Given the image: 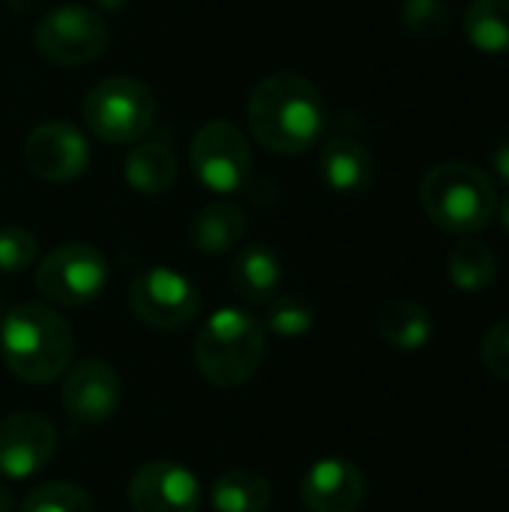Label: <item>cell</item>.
Returning a JSON list of instances; mask_svg holds the SVG:
<instances>
[{
  "label": "cell",
  "mask_w": 509,
  "mask_h": 512,
  "mask_svg": "<svg viewBox=\"0 0 509 512\" xmlns=\"http://www.w3.org/2000/svg\"><path fill=\"white\" fill-rule=\"evenodd\" d=\"M252 138L282 156L306 153L324 132L327 108L321 90L297 72H273L255 84L246 102Z\"/></svg>",
  "instance_id": "obj_1"
},
{
  "label": "cell",
  "mask_w": 509,
  "mask_h": 512,
  "mask_svg": "<svg viewBox=\"0 0 509 512\" xmlns=\"http://www.w3.org/2000/svg\"><path fill=\"white\" fill-rule=\"evenodd\" d=\"M75 333L69 321L42 303H18L0 318V357L27 384H51L72 366Z\"/></svg>",
  "instance_id": "obj_2"
},
{
  "label": "cell",
  "mask_w": 509,
  "mask_h": 512,
  "mask_svg": "<svg viewBox=\"0 0 509 512\" xmlns=\"http://www.w3.org/2000/svg\"><path fill=\"white\" fill-rule=\"evenodd\" d=\"M267 354L264 324L237 306L213 312L195 336V366L204 381L222 390L249 384Z\"/></svg>",
  "instance_id": "obj_3"
},
{
  "label": "cell",
  "mask_w": 509,
  "mask_h": 512,
  "mask_svg": "<svg viewBox=\"0 0 509 512\" xmlns=\"http://www.w3.org/2000/svg\"><path fill=\"white\" fill-rule=\"evenodd\" d=\"M420 204L441 231L471 237L495 219L498 189L483 168L453 159L426 171L420 180Z\"/></svg>",
  "instance_id": "obj_4"
},
{
  "label": "cell",
  "mask_w": 509,
  "mask_h": 512,
  "mask_svg": "<svg viewBox=\"0 0 509 512\" xmlns=\"http://www.w3.org/2000/svg\"><path fill=\"white\" fill-rule=\"evenodd\" d=\"M84 126L102 144L120 147L147 138L156 120L153 90L132 75H111L93 84L81 102Z\"/></svg>",
  "instance_id": "obj_5"
},
{
  "label": "cell",
  "mask_w": 509,
  "mask_h": 512,
  "mask_svg": "<svg viewBox=\"0 0 509 512\" xmlns=\"http://www.w3.org/2000/svg\"><path fill=\"white\" fill-rule=\"evenodd\" d=\"M108 285V261L87 243H63L51 249L36 267V291L60 309H78Z\"/></svg>",
  "instance_id": "obj_6"
},
{
  "label": "cell",
  "mask_w": 509,
  "mask_h": 512,
  "mask_svg": "<svg viewBox=\"0 0 509 512\" xmlns=\"http://www.w3.org/2000/svg\"><path fill=\"white\" fill-rule=\"evenodd\" d=\"M189 165L204 189L216 195H234L249 183V171H252L249 138L231 120H210L195 132L189 144Z\"/></svg>",
  "instance_id": "obj_7"
},
{
  "label": "cell",
  "mask_w": 509,
  "mask_h": 512,
  "mask_svg": "<svg viewBox=\"0 0 509 512\" xmlns=\"http://www.w3.org/2000/svg\"><path fill=\"white\" fill-rule=\"evenodd\" d=\"M33 48L54 66H84L108 48V27L87 6H57L33 24Z\"/></svg>",
  "instance_id": "obj_8"
},
{
  "label": "cell",
  "mask_w": 509,
  "mask_h": 512,
  "mask_svg": "<svg viewBox=\"0 0 509 512\" xmlns=\"http://www.w3.org/2000/svg\"><path fill=\"white\" fill-rule=\"evenodd\" d=\"M132 315L153 330H183L201 309L198 288L171 267H147L129 285Z\"/></svg>",
  "instance_id": "obj_9"
},
{
  "label": "cell",
  "mask_w": 509,
  "mask_h": 512,
  "mask_svg": "<svg viewBox=\"0 0 509 512\" xmlns=\"http://www.w3.org/2000/svg\"><path fill=\"white\" fill-rule=\"evenodd\" d=\"M63 375L66 378H63L60 402H63V411L72 423L102 426L117 414L123 384H120V375L111 363L90 357V360H78Z\"/></svg>",
  "instance_id": "obj_10"
},
{
  "label": "cell",
  "mask_w": 509,
  "mask_h": 512,
  "mask_svg": "<svg viewBox=\"0 0 509 512\" xmlns=\"http://www.w3.org/2000/svg\"><path fill=\"white\" fill-rule=\"evenodd\" d=\"M24 165L48 183H72L90 165V144L66 120L39 123L24 141Z\"/></svg>",
  "instance_id": "obj_11"
},
{
  "label": "cell",
  "mask_w": 509,
  "mask_h": 512,
  "mask_svg": "<svg viewBox=\"0 0 509 512\" xmlns=\"http://www.w3.org/2000/svg\"><path fill=\"white\" fill-rule=\"evenodd\" d=\"M57 453V429L45 414L18 411L0 420V474L27 480L45 471Z\"/></svg>",
  "instance_id": "obj_12"
},
{
  "label": "cell",
  "mask_w": 509,
  "mask_h": 512,
  "mask_svg": "<svg viewBox=\"0 0 509 512\" xmlns=\"http://www.w3.org/2000/svg\"><path fill=\"white\" fill-rule=\"evenodd\" d=\"M129 507L132 512H198L201 483L186 465L156 459L132 474Z\"/></svg>",
  "instance_id": "obj_13"
},
{
  "label": "cell",
  "mask_w": 509,
  "mask_h": 512,
  "mask_svg": "<svg viewBox=\"0 0 509 512\" xmlns=\"http://www.w3.org/2000/svg\"><path fill=\"white\" fill-rule=\"evenodd\" d=\"M300 501L309 512H357L366 501V474L348 459H318L300 480Z\"/></svg>",
  "instance_id": "obj_14"
},
{
  "label": "cell",
  "mask_w": 509,
  "mask_h": 512,
  "mask_svg": "<svg viewBox=\"0 0 509 512\" xmlns=\"http://www.w3.org/2000/svg\"><path fill=\"white\" fill-rule=\"evenodd\" d=\"M321 180L339 195H360L375 180V159L369 147L351 135H333L318 156Z\"/></svg>",
  "instance_id": "obj_15"
},
{
  "label": "cell",
  "mask_w": 509,
  "mask_h": 512,
  "mask_svg": "<svg viewBox=\"0 0 509 512\" xmlns=\"http://www.w3.org/2000/svg\"><path fill=\"white\" fill-rule=\"evenodd\" d=\"M243 234H246V210L228 198L204 204L189 222V243L195 246V252L207 258H219L237 249Z\"/></svg>",
  "instance_id": "obj_16"
},
{
  "label": "cell",
  "mask_w": 509,
  "mask_h": 512,
  "mask_svg": "<svg viewBox=\"0 0 509 512\" xmlns=\"http://www.w3.org/2000/svg\"><path fill=\"white\" fill-rule=\"evenodd\" d=\"M282 285V261L273 246L252 243L231 261V288L243 303L267 306Z\"/></svg>",
  "instance_id": "obj_17"
},
{
  "label": "cell",
  "mask_w": 509,
  "mask_h": 512,
  "mask_svg": "<svg viewBox=\"0 0 509 512\" xmlns=\"http://www.w3.org/2000/svg\"><path fill=\"white\" fill-rule=\"evenodd\" d=\"M123 177L138 195H165L177 180V156L162 138H141L126 153Z\"/></svg>",
  "instance_id": "obj_18"
},
{
  "label": "cell",
  "mask_w": 509,
  "mask_h": 512,
  "mask_svg": "<svg viewBox=\"0 0 509 512\" xmlns=\"http://www.w3.org/2000/svg\"><path fill=\"white\" fill-rule=\"evenodd\" d=\"M210 504L216 512H267L273 504V486L252 468H231L213 480Z\"/></svg>",
  "instance_id": "obj_19"
},
{
  "label": "cell",
  "mask_w": 509,
  "mask_h": 512,
  "mask_svg": "<svg viewBox=\"0 0 509 512\" xmlns=\"http://www.w3.org/2000/svg\"><path fill=\"white\" fill-rule=\"evenodd\" d=\"M378 336L396 351H420L432 339V312L414 300H393L378 315Z\"/></svg>",
  "instance_id": "obj_20"
},
{
  "label": "cell",
  "mask_w": 509,
  "mask_h": 512,
  "mask_svg": "<svg viewBox=\"0 0 509 512\" xmlns=\"http://www.w3.org/2000/svg\"><path fill=\"white\" fill-rule=\"evenodd\" d=\"M447 276L459 291H486L498 279V258L483 240L462 237L447 255Z\"/></svg>",
  "instance_id": "obj_21"
},
{
  "label": "cell",
  "mask_w": 509,
  "mask_h": 512,
  "mask_svg": "<svg viewBox=\"0 0 509 512\" xmlns=\"http://www.w3.org/2000/svg\"><path fill=\"white\" fill-rule=\"evenodd\" d=\"M465 36L483 54L509 51V0H471L465 9Z\"/></svg>",
  "instance_id": "obj_22"
},
{
  "label": "cell",
  "mask_w": 509,
  "mask_h": 512,
  "mask_svg": "<svg viewBox=\"0 0 509 512\" xmlns=\"http://www.w3.org/2000/svg\"><path fill=\"white\" fill-rule=\"evenodd\" d=\"M399 21L417 39H441L453 30V9L447 0H402Z\"/></svg>",
  "instance_id": "obj_23"
},
{
  "label": "cell",
  "mask_w": 509,
  "mask_h": 512,
  "mask_svg": "<svg viewBox=\"0 0 509 512\" xmlns=\"http://www.w3.org/2000/svg\"><path fill=\"white\" fill-rule=\"evenodd\" d=\"M267 327L282 339L306 336L315 327V306L303 294H276L267 303Z\"/></svg>",
  "instance_id": "obj_24"
},
{
  "label": "cell",
  "mask_w": 509,
  "mask_h": 512,
  "mask_svg": "<svg viewBox=\"0 0 509 512\" xmlns=\"http://www.w3.org/2000/svg\"><path fill=\"white\" fill-rule=\"evenodd\" d=\"M21 512H93V501L81 486L54 480V483L36 486L24 498Z\"/></svg>",
  "instance_id": "obj_25"
},
{
  "label": "cell",
  "mask_w": 509,
  "mask_h": 512,
  "mask_svg": "<svg viewBox=\"0 0 509 512\" xmlns=\"http://www.w3.org/2000/svg\"><path fill=\"white\" fill-rule=\"evenodd\" d=\"M36 258H39V243L33 231L18 225L0 228V273L6 276L24 273L36 264Z\"/></svg>",
  "instance_id": "obj_26"
},
{
  "label": "cell",
  "mask_w": 509,
  "mask_h": 512,
  "mask_svg": "<svg viewBox=\"0 0 509 512\" xmlns=\"http://www.w3.org/2000/svg\"><path fill=\"white\" fill-rule=\"evenodd\" d=\"M480 360H483V366L495 378H501V381L509 384V315L501 318V321H495L486 330V336L480 342Z\"/></svg>",
  "instance_id": "obj_27"
},
{
  "label": "cell",
  "mask_w": 509,
  "mask_h": 512,
  "mask_svg": "<svg viewBox=\"0 0 509 512\" xmlns=\"http://www.w3.org/2000/svg\"><path fill=\"white\" fill-rule=\"evenodd\" d=\"M492 168H495L498 180L509 186V135L495 144V150H492Z\"/></svg>",
  "instance_id": "obj_28"
},
{
  "label": "cell",
  "mask_w": 509,
  "mask_h": 512,
  "mask_svg": "<svg viewBox=\"0 0 509 512\" xmlns=\"http://www.w3.org/2000/svg\"><path fill=\"white\" fill-rule=\"evenodd\" d=\"M495 213H498V219H501V228L509 234V192L504 195V201H498V210H495Z\"/></svg>",
  "instance_id": "obj_29"
},
{
  "label": "cell",
  "mask_w": 509,
  "mask_h": 512,
  "mask_svg": "<svg viewBox=\"0 0 509 512\" xmlns=\"http://www.w3.org/2000/svg\"><path fill=\"white\" fill-rule=\"evenodd\" d=\"M15 12H30V9H36V6H42L45 0H6Z\"/></svg>",
  "instance_id": "obj_30"
},
{
  "label": "cell",
  "mask_w": 509,
  "mask_h": 512,
  "mask_svg": "<svg viewBox=\"0 0 509 512\" xmlns=\"http://www.w3.org/2000/svg\"><path fill=\"white\" fill-rule=\"evenodd\" d=\"M96 3H99L102 9H108V12H120V9H126L132 0H96Z\"/></svg>",
  "instance_id": "obj_31"
},
{
  "label": "cell",
  "mask_w": 509,
  "mask_h": 512,
  "mask_svg": "<svg viewBox=\"0 0 509 512\" xmlns=\"http://www.w3.org/2000/svg\"><path fill=\"white\" fill-rule=\"evenodd\" d=\"M0 512H12V492L0 483Z\"/></svg>",
  "instance_id": "obj_32"
},
{
  "label": "cell",
  "mask_w": 509,
  "mask_h": 512,
  "mask_svg": "<svg viewBox=\"0 0 509 512\" xmlns=\"http://www.w3.org/2000/svg\"><path fill=\"white\" fill-rule=\"evenodd\" d=\"M0 318H3V300H0Z\"/></svg>",
  "instance_id": "obj_33"
}]
</instances>
